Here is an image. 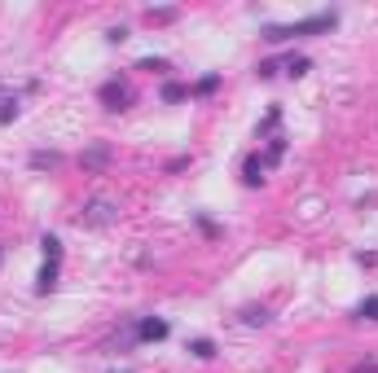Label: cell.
<instances>
[{
  "label": "cell",
  "mask_w": 378,
  "mask_h": 373,
  "mask_svg": "<svg viewBox=\"0 0 378 373\" xmlns=\"http://www.w3.org/2000/svg\"><path fill=\"white\" fill-rule=\"evenodd\" d=\"M339 22V14L330 9V14H312V18H304V22H290V27H264V40L268 44H281V40H290V35H317V31H330Z\"/></svg>",
  "instance_id": "1"
},
{
  "label": "cell",
  "mask_w": 378,
  "mask_h": 373,
  "mask_svg": "<svg viewBox=\"0 0 378 373\" xmlns=\"http://www.w3.org/2000/svg\"><path fill=\"white\" fill-rule=\"evenodd\" d=\"M101 101H106V110H123V101H132V92H128V83L110 79V83L101 88Z\"/></svg>",
  "instance_id": "2"
},
{
  "label": "cell",
  "mask_w": 378,
  "mask_h": 373,
  "mask_svg": "<svg viewBox=\"0 0 378 373\" xmlns=\"http://www.w3.org/2000/svg\"><path fill=\"white\" fill-rule=\"evenodd\" d=\"M79 220H84V224H97V228H101V224H110V220H115V207H110L106 198H92V202H88V211L79 215Z\"/></svg>",
  "instance_id": "3"
},
{
  "label": "cell",
  "mask_w": 378,
  "mask_h": 373,
  "mask_svg": "<svg viewBox=\"0 0 378 373\" xmlns=\"http://www.w3.org/2000/svg\"><path fill=\"white\" fill-rule=\"evenodd\" d=\"M137 339H146V343L168 339V321H163V316H146V321H137Z\"/></svg>",
  "instance_id": "4"
},
{
  "label": "cell",
  "mask_w": 378,
  "mask_h": 373,
  "mask_svg": "<svg viewBox=\"0 0 378 373\" xmlns=\"http://www.w3.org/2000/svg\"><path fill=\"white\" fill-rule=\"evenodd\" d=\"M57 263H62V259H44L40 276H35V290H40V294H49L53 285H57Z\"/></svg>",
  "instance_id": "5"
},
{
  "label": "cell",
  "mask_w": 378,
  "mask_h": 373,
  "mask_svg": "<svg viewBox=\"0 0 378 373\" xmlns=\"http://www.w3.org/2000/svg\"><path fill=\"white\" fill-rule=\"evenodd\" d=\"M106 163H110V145H106V141H97L92 150H84V167H88V172H97V167H106Z\"/></svg>",
  "instance_id": "6"
},
{
  "label": "cell",
  "mask_w": 378,
  "mask_h": 373,
  "mask_svg": "<svg viewBox=\"0 0 378 373\" xmlns=\"http://www.w3.org/2000/svg\"><path fill=\"white\" fill-rule=\"evenodd\" d=\"M242 180H246V185H259V180H264V159H255V154H251L246 167H242Z\"/></svg>",
  "instance_id": "7"
},
{
  "label": "cell",
  "mask_w": 378,
  "mask_h": 373,
  "mask_svg": "<svg viewBox=\"0 0 378 373\" xmlns=\"http://www.w3.org/2000/svg\"><path fill=\"white\" fill-rule=\"evenodd\" d=\"M357 316H361V321H378V294L361 299V303H357Z\"/></svg>",
  "instance_id": "8"
},
{
  "label": "cell",
  "mask_w": 378,
  "mask_h": 373,
  "mask_svg": "<svg viewBox=\"0 0 378 373\" xmlns=\"http://www.w3.org/2000/svg\"><path fill=\"white\" fill-rule=\"evenodd\" d=\"M189 352H194L198 360H211V356H216V343H211V339H194V343H189Z\"/></svg>",
  "instance_id": "9"
},
{
  "label": "cell",
  "mask_w": 378,
  "mask_h": 373,
  "mask_svg": "<svg viewBox=\"0 0 378 373\" xmlns=\"http://www.w3.org/2000/svg\"><path fill=\"white\" fill-rule=\"evenodd\" d=\"M18 119V97H5L0 101V123H14Z\"/></svg>",
  "instance_id": "10"
},
{
  "label": "cell",
  "mask_w": 378,
  "mask_h": 373,
  "mask_svg": "<svg viewBox=\"0 0 378 373\" xmlns=\"http://www.w3.org/2000/svg\"><path fill=\"white\" fill-rule=\"evenodd\" d=\"M216 88H220V75H203V79L194 83V92H198V97H207V92H216Z\"/></svg>",
  "instance_id": "11"
},
{
  "label": "cell",
  "mask_w": 378,
  "mask_h": 373,
  "mask_svg": "<svg viewBox=\"0 0 378 373\" xmlns=\"http://www.w3.org/2000/svg\"><path fill=\"white\" fill-rule=\"evenodd\" d=\"M31 167H57V154L53 150H35L31 154Z\"/></svg>",
  "instance_id": "12"
},
{
  "label": "cell",
  "mask_w": 378,
  "mask_h": 373,
  "mask_svg": "<svg viewBox=\"0 0 378 373\" xmlns=\"http://www.w3.org/2000/svg\"><path fill=\"white\" fill-rule=\"evenodd\" d=\"M44 259H62V242H57V237H49V233H44Z\"/></svg>",
  "instance_id": "13"
},
{
  "label": "cell",
  "mask_w": 378,
  "mask_h": 373,
  "mask_svg": "<svg viewBox=\"0 0 378 373\" xmlns=\"http://www.w3.org/2000/svg\"><path fill=\"white\" fill-rule=\"evenodd\" d=\"M242 321H246V325H268V312H264V308H246Z\"/></svg>",
  "instance_id": "14"
},
{
  "label": "cell",
  "mask_w": 378,
  "mask_h": 373,
  "mask_svg": "<svg viewBox=\"0 0 378 373\" xmlns=\"http://www.w3.org/2000/svg\"><path fill=\"white\" fill-rule=\"evenodd\" d=\"M181 97H185V83H176V79L163 83V101H181Z\"/></svg>",
  "instance_id": "15"
},
{
  "label": "cell",
  "mask_w": 378,
  "mask_h": 373,
  "mask_svg": "<svg viewBox=\"0 0 378 373\" xmlns=\"http://www.w3.org/2000/svg\"><path fill=\"white\" fill-rule=\"evenodd\" d=\"M286 70H290L295 79H299V75H308V57H290V62H286Z\"/></svg>",
  "instance_id": "16"
},
{
  "label": "cell",
  "mask_w": 378,
  "mask_h": 373,
  "mask_svg": "<svg viewBox=\"0 0 378 373\" xmlns=\"http://www.w3.org/2000/svg\"><path fill=\"white\" fill-rule=\"evenodd\" d=\"M176 9H150V22H172Z\"/></svg>",
  "instance_id": "17"
},
{
  "label": "cell",
  "mask_w": 378,
  "mask_h": 373,
  "mask_svg": "<svg viewBox=\"0 0 378 373\" xmlns=\"http://www.w3.org/2000/svg\"><path fill=\"white\" fill-rule=\"evenodd\" d=\"M163 66H168L163 57H141V66H137V70H163Z\"/></svg>",
  "instance_id": "18"
},
{
  "label": "cell",
  "mask_w": 378,
  "mask_h": 373,
  "mask_svg": "<svg viewBox=\"0 0 378 373\" xmlns=\"http://www.w3.org/2000/svg\"><path fill=\"white\" fill-rule=\"evenodd\" d=\"M277 75V62H259V79H273Z\"/></svg>",
  "instance_id": "19"
},
{
  "label": "cell",
  "mask_w": 378,
  "mask_h": 373,
  "mask_svg": "<svg viewBox=\"0 0 378 373\" xmlns=\"http://www.w3.org/2000/svg\"><path fill=\"white\" fill-rule=\"evenodd\" d=\"M119 373H128V369H119Z\"/></svg>",
  "instance_id": "20"
}]
</instances>
